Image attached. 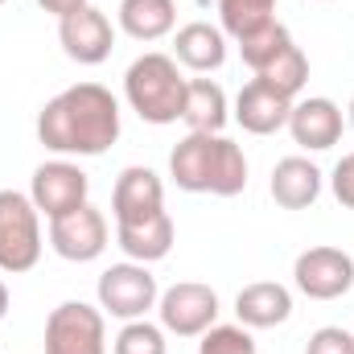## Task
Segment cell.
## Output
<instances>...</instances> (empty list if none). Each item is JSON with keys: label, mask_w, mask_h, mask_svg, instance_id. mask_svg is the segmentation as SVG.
<instances>
[{"label": "cell", "mask_w": 354, "mask_h": 354, "mask_svg": "<svg viewBox=\"0 0 354 354\" xmlns=\"http://www.w3.org/2000/svg\"><path fill=\"white\" fill-rule=\"evenodd\" d=\"M37 140L62 157H99L120 140V103L99 83L58 91L37 115Z\"/></svg>", "instance_id": "obj_1"}, {"label": "cell", "mask_w": 354, "mask_h": 354, "mask_svg": "<svg viewBox=\"0 0 354 354\" xmlns=\"http://www.w3.org/2000/svg\"><path fill=\"white\" fill-rule=\"evenodd\" d=\"M169 177L189 194L235 198L248 189V157L223 132H189L169 153Z\"/></svg>", "instance_id": "obj_2"}, {"label": "cell", "mask_w": 354, "mask_h": 354, "mask_svg": "<svg viewBox=\"0 0 354 354\" xmlns=\"http://www.w3.org/2000/svg\"><path fill=\"white\" fill-rule=\"evenodd\" d=\"M185 83L177 71V58L169 54H145L128 66L124 75V95L132 103V111L145 124H177L181 120V99H185Z\"/></svg>", "instance_id": "obj_3"}, {"label": "cell", "mask_w": 354, "mask_h": 354, "mask_svg": "<svg viewBox=\"0 0 354 354\" xmlns=\"http://www.w3.org/2000/svg\"><path fill=\"white\" fill-rule=\"evenodd\" d=\"M41 260V218L29 194L0 189V272H29Z\"/></svg>", "instance_id": "obj_4"}, {"label": "cell", "mask_w": 354, "mask_h": 354, "mask_svg": "<svg viewBox=\"0 0 354 354\" xmlns=\"http://www.w3.org/2000/svg\"><path fill=\"white\" fill-rule=\"evenodd\" d=\"M46 354H107L103 309L87 301H62L46 317Z\"/></svg>", "instance_id": "obj_5"}, {"label": "cell", "mask_w": 354, "mask_h": 354, "mask_svg": "<svg viewBox=\"0 0 354 354\" xmlns=\"http://www.w3.org/2000/svg\"><path fill=\"white\" fill-rule=\"evenodd\" d=\"M161 301L157 292V276L149 264H111L99 276V309L120 317V322H140L153 305Z\"/></svg>", "instance_id": "obj_6"}, {"label": "cell", "mask_w": 354, "mask_h": 354, "mask_svg": "<svg viewBox=\"0 0 354 354\" xmlns=\"http://www.w3.org/2000/svg\"><path fill=\"white\" fill-rule=\"evenodd\" d=\"M157 313H161V326L169 334H177V338H198V334H206L218 322V292L210 284L181 280V284L161 292Z\"/></svg>", "instance_id": "obj_7"}, {"label": "cell", "mask_w": 354, "mask_h": 354, "mask_svg": "<svg viewBox=\"0 0 354 354\" xmlns=\"http://www.w3.org/2000/svg\"><path fill=\"white\" fill-rule=\"evenodd\" d=\"M292 280L309 301H338L354 284V260L342 248H309L297 256Z\"/></svg>", "instance_id": "obj_8"}, {"label": "cell", "mask_w": 354, "mask_h": 354, "mask_svg": "<svg viewBox=\"0 0 354 354\" xmlns=\"http://www.w3.org/2000/svg\"><path fill=\"white\" fill-rule=\"evenodd\" d=\"M87 189H91V181L79 165H71V161H46V165H37V174H33L29 198H33L37 214H46V218L54 223V218H62V214L87 206Z\"/></svg>", "instance_id": "obj_9"}, {"label": "cell", "mask_w": 354, "mask_h": 354, "mask_svg": "<svg viewBox=\"0 0 354 354\" xmlns=\"http://www.w3.org/2000/svg\"><path fill=\"white\" fill-rule=\"evenodd\" d=\"M50 248H54L62 260H71V264H91V260H99V256L107 252V218H103V210H95L87 202V206H79V210L54 218V223H50Z\"/></svg>", "instance_id": "obj_10"}, {"label": "cell", "mask_w": 354, "mask_h": 354, "mask_svg": "<svg viewBox=\"0 0 354 354\" xmlns=\"http://www.w3.org/2000/svg\"><path fill=\"white\" fill-rule=\"evenodd\" d=\"M58 41H62L71 62L99 66V62H107V54L115 46V29H111L107 12H99L95 4H87V8H79V12L58 21Z\"/></svg>", "instance_id": "obj_11"}, {"label": "cell", "mask_w": 354, "mask_h": 354, "mask_svg": "<svg viewBox=\"0 0 354 354\" xmlns=\"http://www.w3.org/2000/svg\"><path fill=\"white\" fill-rule=\"evenodd\" d=\"M288 132H292V140L301 149L326 153V149H334L342 140V107L334 99H322V95L301 99L288 111Z\"/></svg>", "instance_id": "obj_12"}, {"label": "cell", "mask_w": 354, "mask_h": 354, "mask_svg": "<svg viewBox=\"0 0 354 354\" xmlns=\"http://www.w3.org/2000/svg\"><path fill=\"white\" fill-rule=\"evenodd\" d=\"M165 210V185L161 177L145 165H128L124 174L115 177V189H111V214L115 223H140L149 214Z\"/></svg>", "instance_id": "obj_13"}, {"label": "cell", "mask_w": 354, "mask_h": 354, "mask_svg": "<svg viewBox=\"0 0 354 354\" xmlns=\"http://www.w3.org/2000/svg\"><path fill=\"white\" fill-rule=\"evenodd\" d=\"M288 111H292V99L284 91L268 87L264 79H252L235 99V120L252 136H272V132L288 128Z\"/></svg>", "instance_id": "obj_14"}, {"label": "cell", "mask_w": 354, "mask_h": 354, "mask_svg": "<svg viewBox=\"0 0 354 354\" xmlns=\"http://www.w3.org/2000/svg\"><path fill=\"white\" fill-rule=\"evenodd\" d=\"M235 317L248 330H272L292 317V292L276 280H256L235 297Z\"/></svg>", "instance_id": "obj_15"}, {"label": "cell", "mask_w": 354, "mask_h": 354, "mask_svg": "<svg viewBox=\"0 0 354 354\" xmlns=\"http://www.w3.org/2000/svg\"><path fill=\"white\" fill-rule=\"evenodd\" d=\"M115 227H120L115 239H120L124 256L136 260V264H157L174 252V218L165 210H157L140 223H115Z\"/></svg>", "instance_id": "obj_16"}, {"label": "cell", "mask_w": 354, "mask_h": 354, "mask_svg": "<svg viewBox=\"0 0 354 354\" xmlns=\"http://www.w3.org/2000/svg\"><path fill=\"white\" fill-rule=\"evenodd\" d=\"M322 194V169L309 157H284L272 169V198L284 210H305Z\"/></svg>", "instance_id": "obj_17"}, {"label": "cell", "mask_w": 354, "mask_h": 354, "mask_svg": "<svg viewBox=\"0 0 354 354\" xmlns=\"http://www.w3.org/2000/svg\"><path fill=\"white\" fill-rule=\"evenodd\" d=\"M174 50H177V62L189 66V71H198V75L202 71H218L227 62V37H223V29L206 25V21L181 25L174 37Z\"/></svg>", "instance_id": "obj_18"}, {"label": "cell", "mask_w": 354, "mask_h": 354, "mask_svg": "<svg viewBox=\"0 0 354 354\" xmlns=\"http://www.w3.org/2000/svg\"><path fill=\"white\" fill-rule=\"evenodd\" d=\"M174 0H120V29L136 41H161L165 33H174Z\"/></svg>", "instance_id": "obj_19"}, {"label": "cell", "mask_w": 354, "mask_h": 354, "mask_svg": "<svg viewBox=\"0 0 354 354\" xmlns=\"http://www.w3.org/2000/svg\"><path fill=\"white\" fill-rule=\"evenodd\" d=\"M181 124H189V132H223L227 124V95L210 79H189L185 99H181Z\"/></svg>", "instance_id": "obj_20"}, {"label": "cell", "mask_w": 354, "mask_h": 354, "mask_svg": "<svg viewBox=\"0 0 354 354\" xmlns=\"http://www.w3.org/2000/svg\"><path fill=\"white\" fill-rule=\"evenodd\" d=\"M288 46H292V33H288V29H284V25L272 17L268 25L252 29L248 37H239V58H243V62H248V66L260 75L268 62H276V58H280Z\"/></svg>", "instance_id": "obj_21"}, {"label": "cell", "mask_w": 354, "mask_h": 354, "mask_svg": "<svg viewBox=\"0 0 354 354\" xmlns=\"http://www.w3.org/2000/svg\"><path fill=\"white\" fill-rule=\"evenodd\" d=\"M276 0H218V17H223V33H231L235 41L248 37L252 29H260L272 21Z\"/></svg>", "instance_id": "obj_22"}, {"label": "cell", "mask_w": 354, "mask_h": 354, "mask_svg": "<svg viewBox=\"0 0 354 354\" xmlns=\"http://www.w3.org/2000/svg\"><path fill=\"white\" fill-rule=\"evenodd\" d=\"M256 79H264L268 87H276V91H284L288 99L297 95V91L309 83V58L301 54V46H288L276 62H268L264 71L256 75Z\"/></svg>", "instance_id": "obj_23"}, {"label": "cell", "mask_w": 354, "mask_h": 354, "mask_svg": "<svg viewBox=\"0 0 354 354\" xmlns=\"http://www.w3.org/2000/svg\"><path fill=\"white\" fill-rule=\"evenodd\" d=\"M115 354H165V334H161V326H149L145 317H140V322H128V326L115 334Z\"/></svg>", "instance_id": "obj_24"}, {"label": "cell", "mask_w": 354, "mask_h": 354, "mask_svg": "<svg viewBox=\"0 0 354 354\" xmlns=\"http://www.w3.org/2000/svg\"><path fill=\"white\" fill-rule=\"evenodd\" d=\"M198 354H256V342H252L248 326H210L202 334Z\"/></svg>", "instance_id": "obj_25"}, {"label": "cell", "mask_w": 354, "mask_h": 354, "mask_svg": "<svg viewBox=\"0 0 354 354\" xmlns=\"http://www.w3.org/2000/svg\"><path fill=\"white\" fill-rule=\"evenodd\" d=\"M305 354H354V334H346L342 326H322L317 334H309Z\"/></svg>", "instance_id": "obj_26"}, {"label": "cell", "mask_w": 354, "mask_h": 354, "mask_svg": "<svg viewBox=\"0 0 354 354\" xmlns=\"http://www.w3.org/2000/svg\"><path fill=\"white\" fill-rule=\"evenodd\" d=\"M330 181H334V198L354 210V153H346V157L334 165V177H330Z\"/></svg>", "instance_id": "obj_27"}, {"label": "cell", "mask_w": 354, "mask_h": 354, "mask_svg": "<svg viewBox=\"0 0 354 354\" xmlns=\"http://www.w3.org/2000/svg\"><path fill=\"white\" fill-rule=\"evenodd\" d=\"M37 4H41L46 12H54V17L62 21V17H71V12H79V8H87L91 0H37Z\"/></svg>", "instance_id": "obj_28"}, {"label": "cell", "mask_w": 354, "mask_h": 354, "mask_svg": "<svg viewBox=\"0 0 354 354\" xmlns=\"http://www.w3.org/2000/svg\"><path fill=\"white\" fill-rule=\"evenodd\" d=\"M4 313H8V284L0 280V322H4Z\"/></svg>", "instance_id": "obj_29"}, {"label": "cell", "mask_w": 354, "mask_h": 354, "mask_svg": "<svg viewBox=\"0 0 354 354\" xmlns=\"http://www.w3.org/2000/svg\"><path fill=\"white\" fill-rule=\"evenodd\" d=\"M351 128H354V99H351Z\"/></svg>", "instance_id": "obj_30"}, {"label": "cell", "mask_w": 354, "mask_h": 354, "mask_svg": "<svg viewBox=\"0 0 354 354\" xmlns=\"http://www.w3.org/2000/svg\"><path fill=\"white\" fill-rule=\"evenodd\" d=\"M0 4H4V0H0Z\"/></svg>", "instance_id": "obj_31"}]
</instances>
